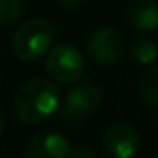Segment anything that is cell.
Wrapping results in <instances>:
<instances>
[{
    "mask_svg": "<svg viewBox=\"0 0 158 158\" xmlns=\"http://www.w3.org/2000/svg\"><path fill=\"white\" fill-rule=\"evenodd\" d=\"M61 103V90L42 77L26 81L15 96V112L24 123H40L50 118Z\"/></svg>",
    "mask_w": 158,
    "mask_h": 158,
    "instance_id": "1",
    "label": "cell"
},
{
    "mask_svg": "<svg viewBox=\"0 0 158 158\" xmlns=\"http://www.w3.org/2000/svg\"><path fill=\"white\" fill-rule=\"evenodd\" d=\"M53 26L44 19L26 20L13 35L11 50L19 61L30 63L42 57L53 42Z\"/></svg>",
    "mask_w": 158,
    "mask_h": 158,
    "instance_id": "2",
    "label": "cell"
},
{
    "mask_svg": "<svg viewBox=\"0 0 158 158\" xmlns=\"http://www.w3.org/2000/svg\"><path fill=\"white\" fill-rule=\"evenodd\" d=\"M85 70L83 55L76 46L70 44H59L50 50L46 57V72L50 77L63 85L77 83Z\"/></svg>",
    "mask_w": 158,
    "mask_h": 158,
    "instance_id": "3",
    "label": "cell"
},
{
    "mask_svg": "<svg viewBox=\"0 0 158 158\" xmlns=\"http://www.w3.org/2000/svg\"><path fill=\"white\" fill-rule=\"evenodd\" d=\"M101 99H103L101 90L94 83L83 81V83L74 85L66 96V107H64V114H63L66 125L76 127L86 114H92L99 107Z\"/></svg>",
    "mask_w": 158,
    "mask_h": 158,
    "instance_id": "4",
    "label": "cell"
},
{
    "mask_svg": "<svg viewBox=\"0 0 158 158\" xmlns=\"http://www.w3.org/2000/svg\"><path fill=\"white\" fill-rule=\"evenodd\" d=\"M125 42L121 33L112 28H101L90 33L86 40V53L88 57L99 66L116 64L123 55Z\"/></svg>",
    "mask_w": 158,
    "mask_h": 158,
    "instance_id": "5",
    "label": "cell"
},
{
    "mask_svg": "<svg viewBox=\"0 0 158 158\" xmlns=\"http://www.w3.org/2000/svg\"><path fill=\"white\" fill-rule=\"evenodd\" d=\"M103 147L112 158H132L140 147V134L131 123L116 121L107 127Z\"/></svg>",
    "mask_w": 158,
    "mask_h": 158,
    "instance_id": "6",
    "label": "cell"
},
{
    "mask_svg": "<svg viewBox=\"0 0 158 158\" xmlns=\"http://www.w3.org/2000/svg\"><path fill=\"white\" fill-rule=\"evenodd\" d=\"M26 158H72V147L63 134L42 131L28 142Z\"/></svg>",
    "mask_w": 158,
    "mask_h": 158,
    "instance_id": "7",
    "label": "cell"
},
{
    "mask_svg": "<svg viewBox=\"0 0 158 158\" xmlns=\"http://www.w3.org/2000/svg\"><path fill=\"white\" fill-rule=\"evenodd\" d=\"M129 24L138 31H153L158 28V4L155 0H132L127 9Z\"/></svg>",
    "mask_w": 158,
    "mask_h": 158,
    "instance_id": "8",
    "label": "cell"
},
{
    "mask_svg": "<svg viewBox=\"0 0 158 158\" xmlns=\"http://www.w3.org/2000/svg\"><path fill=\"white\" fill-rule=\"evenodd\" d=\"M138 96L145 105L158 107V66H149L140 76Z\"/></svg>",
    "mask_w": 158,
    "mask_h": 158,
    "instance_id": "9",
    "label": "cell"
},
{
    "mask_svg": "<svg viewBox=\"0 0 158 158\" xmlns=\"http://www.w3.org/2000/svg\"><path fill=\"white\" fill-rule=\"evenodd\" d=\"M131 55L140 64H153L158 57V48L151 39L140 37L131 44Z\"/></svg>",
    "mask_w": 158,
    "mask_h": 158,
    "instance_id": "10",
    "label": "cell"
},
{
    "mask_svg": "<svg viewBox=\"0 0 158 158\" xmlns=\"http://www.w3.org/2000/svg\"><path fill=\"white\" fill-rule=\"evenodd\" d=\"M24 13V0H0V26L15 24Z\"/></svg>",
    "mask_w": 158,
    "mask_h": 158,
    "instance_id": "11",
    "label": "cell"
},
{
    "mask_svg": "<svg viewBox=\"0 0 158 158\" xmlns=\"http://www.w3.org/2000/svg\"><path fill=\"white\" fill-rule=\"evenodd\" d=\"M72 158H99V156L96 155V151L81 147V149H77V151H72Z\"/></svg>",
    "mask_w": 158,
    "mask_h": 158,
    "instance_id": "12",
    "label": "cell"
},
{
    "mask_svg": "<svg viewBox=\"0 0 158 158\" xmlns=\"http://www.w3.org/2000/svg\"><path fill=\"white\" fill-rule=\"evenodd\" d=\"M64 9H79L81 6L86 4V0H57Z\"/></svg>",
    "mask_w": 158,
    "mask_h": 158,
    "instance_id": "13",
    "label": "cell"
},
{
    "mask_svg": "<svg viewBox=\"0 0 158 158\" xmlns=\"http://www.w3.org/2000/svg\"><path fill=\"white\" fill-rule=\"evenodd\" d=\"M2 131H4V119H2V116H0V134H2Z\"/></svg>",
    "mask_w": 158,
    "mask_h": 158,
    "instance_id": "14",
    "label": "cell"
},
{
    "mask_svg": "<svg viewBox=\"0 0 158 158\" xmlns=\"http://www.w3.org/2000/svg\"><path fill=\"white\" fill-rule=\"evenodd\" d=\"M156 158H158V156H156Z\"/></svg>",
    "mask_w": 158,
    "mask_h": 158,
    "instance_id": "15",
    "label": "cell"
}]
</instances>
